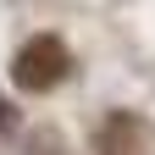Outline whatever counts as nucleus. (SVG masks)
<instances>
[{
  "label": "nucleus",
  "mask_w": 155,
  "mask_h": 155,
  "mask_svg": "<svg viewBox=\"0 0 155 155\" xmlns=\"http://www.w3.org/2000/svg\"><path fill=\"white\" fill-rule=\"evenodd\" d=\"M94 144H100V155H139V144H144V122L116 111L111 122L100 127V139H94Z\"/></svg>",
  "instance_id": "f03ea898"
},
{
  "label": "nucleus",
  "mask_w": 155,
  "mask_h": 155,
  "mask_svg": "<svg viewBox=\"0 0 155 155\" xmlns=\"http://www.w3.org/2000/svg\"><path fill=\"white\" fill-rule=\"evenodd\" d=\"M67 67H72V55H67V45L55 33H33L22 50H17V61H11V78H17V89H28V94H45V89H55L67 78Z\"/></svg>",
  "instance_id": "f257e3e1"
}]
</instances>
